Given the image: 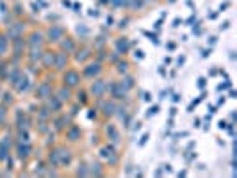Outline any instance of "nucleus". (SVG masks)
<instances>
[{
	"mask_svg": "<svg viewBox=\"0 0 237 178\" xmlns=\"http://www.w3.org/2000/svg\"><path fill=\"white\" fill-rule=\"evenodd\" d=\"M100 71V66L95 64V66H89V70H86V75H93V73H98Z\"/></svg>",
	"mask_w": 237,
	"mask_h": 178,
	"instance_id": "obj_4",
	"label": "nucleus"
},
{
	"mask_svg": "<svg viewBox=\"0 0 237 178\" xmlns=\"http://www.w3.org/2000/svg\"><path fill=\"white\" fill-rule=\"evenodd\" d=\"M5 50V38H0V54Z\"/></svg>",
	"mask_w": 237,
	"mask_h": 178,
	"instance_id": "obj_9",
	"label": "nucleus"
},
{
	"mask_svg": "<svg viewBox=\"0 0 237 178\" xmlns=\"http://www.w3.org/2000/svg\"><path fill=\"white\" fill-rule=\"evenodd\" d=\"M136 57H137V59H143V52H141V50L136 52Z\"/></svg>",
	"mask_w": 237,
	"mask_h": 178,
	"instance_id": "obj_13",
	"label": "nucleus"
},
{
	"mask_svg": "<svg viewBox=\"0 0 237 178\" xmlns=\"http://www.w3.org/2000/svg\"><path fill=\"white\" fill-rule=\"evenodd\" d=\"M61 34H63V30H61L59 27H54V29H50V38H52V39H57V38H61Z\"/></svg>",
	"mask_w": 237,
	"mask_h": 178,
	"instance_id": "obj_2",
	"label": "nucleus"
},
{
	"mask_svg": "<svg viewBox=\"0 0 237 178\" xmlns=\"http://www.w3.org/2000/svg\"><path fill=\"white\" fill-rule=\"evenodd\" d=\"M64 80L70 84V86H75L77 80H79V75H77L75 71H68V73H66V77H64Z\"/></svg>",
	"mask_w": 237,
	"mask_h": 178,
	"instance_id": "obj_1",
	"label": "nucleus"
},
{
	"mask_svg": "<svg viewBox=\"0 0 237 178\" xmlns=\"http://www.w3.org/2000/svg\"><path fill=\"white\" fill-rule=\"evenodd\" d=\"M64 62H66V57H64V54H61L59 59H57V68H61V66L64 64Z\"/></svg>",
	"mask_w": 237,
	"mask_h": 178,
	"instance_id": "obj_8",
	"label": "nucleus"
},
{
	"mask_svg": "<svg viewBox=\"0 0 237 178\" xmlns=\"http://www.w3.org/2000/svg\"><path fill=\"white\" fill-rule=\"evenodd\" d=\"M29 155V146H20V157H27Z\"/></svg>",
	"mask_w": 237,
	"mask_h": 178,
	"instance_id": "obj_6",
	"label": "nucleus"
},
{
	"mask_svg": "<svg viewBox=\"0 0 237 178\" xmlns=\"http://www.w3.org/2000/svg\"><path fill=\"white\" fill-rule=\"evenodd\" d=\"M86 57H87V50H82L80 54L77 55V59H79V61H80V59H86Z\"/></svg>",
	"mask_w": 237,
	"mask_h": 178,
	"instance_id": "obj_10",
	"label": "nucleus"
},
{
	"mask_svg": "<svg viewBox=\"0 0 237 178\" xmlns=\"http://www.w3.org/2000/svg\"><path fill=\"white\" fill-rule=\"evenodd\" d=\"M102 87H104V86H102V82H96V86H93V93L100 95V93H102Z\"/></svg>",
	"mask_w": 237,
	"mask_h": 178,
	"instance_id": "obj_7",
	"label": "nucleus"
},
{
	"mask_svg": "<svg viewBox=\"0 0 237 178\" xmlns=\"http://www.w3.org/2000/svg\"><path fill=\"white\" fill-rule=\"evenodd\" d=\"M7 144H9V141H7V137H5V141L2 143V146H0V159H5V151H7Z\"/></svg>",
	"mask_w": 237,
	"mask_h": 178,
	"instance_id": "obj_3",
	"label": "nucleus"
},
{
	"mask_svg": "<svg viewBox=\"0 0 237 178\" xmlns=\"http://www.w3.org/2000/svg\"><path fill=\"white\" fill-rule=\"evenodd\" d=\"M198 86H200V87L205 86V78H200V80H198Z\"/></svg>",
	"mask_w": 237,
	"mask_h": 178,
	"instance_id": "obj_14",
	"label": "nucleus"
},
{
	"mask_svg": "<svg viewBox=\"0 0 237 178\" xmlns=\"http://www.w3.org/2000/svg\"><path fill=\"white\" fill-rule=\"evenodd\" d=\"M128 48V43H127V41H118V50H123V52H125Z\"/></svg>",
	"mask_w": 237,
	"mask_h": 178,
	"instance_id": "obj_5",
	"label": "nucleus"
},
{
	"mask_svg": "<svg viewBox=\"0 0 237 178\" xmlns=\"http://www.w3.org/2000/svg\"><path fill=\"white\" fill-rule=\"evenodd\" d=\"M4 114H5V110H4V107H0V121L4 119Z\"/></svg>",
	"mask_w": 237,
	"mask_h": 178,
	"instance_id": "obj_12",
	"label": "nucleus"
},
{
	"mask_svg": "<svg viewBox=\"0 0 237 178\" xmlns=\"http://www.w3.org/2000/svg\"><path fill=\"white\" fill-rule=\"evenodd\" d=\"M157 110H159V107H157V105H155V107H152V109L148 110V116H152V114H155Z\"/></svg>",
	"mask_w": 237,
	"mask_h": 178,
	"instance_id": "obj_11",
	"label": "nucleus"
}]
</instances>
